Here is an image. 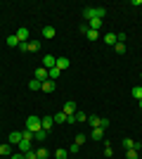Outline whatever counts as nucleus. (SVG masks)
<instances>
[{
  "label": "nucleus",
  "instance_id": "f257e3e1",
  "mask_svg": "<svg viewBox=\"0 0 142 159\" xmlns=\"http://www.w3.org/2000/svg\"><path fill=\"white\" fill-rule=\"evenodd\" d=\"M83 17L85 19H104L107 17V7H83Z\"/></svg>",
  "mask_w": 142,
  "mask_h": 159
},
{
  "label": "nucleus",
  "instance_id": "f03ea898",
  "mask_svg": "<svg viewBox=\"0 0 142 159\" xmlns=\"http://www.w3.org/2000/svg\"><path fill=\"white\" fill-rule=\"evenodd\" d=\"M26 131H31V133H38V131H43V124H41V116H28L26 119Z\"/></svg>",
  "mask_w": 142,
  "mask_h": 159
},
{
  "label": "nucleus",
  "instance_id": "7ed1b4c3",
  "mask_svg": "<svg viewBox=\"0 0 142 159\" xmlns=\"http://www.w3.org/2000/svg\"><path fill=\"white\" fill-rule=\"evenodd\" d=\"M19 50H24V52H41V40H28V43H21Z\"/></svg>",
  "mask_w": 142,
  "mask_h": 159
},
{
  "label": "nucleus",
  "instance_id": "20e7f679",
  "mask_svg": "<svg viewBox=\"0 0 142 159\" xmlns=\"http://www.w3.org/2000/svg\"><path fill=\"white\" fill-rule=\"evenodd\" d=\"M14 36L19 38V43H28V40H31V31H28L26 26H19V29H17V33H14Z\"/></svg>",
  "mask_w": 142,
  "mask_h": 159
},
{
  "label": "nucleus",
  "instance_id": "39448f33",
  "mask_svg": "<svg viewBox=\"0 0 142 159\" xmlns=\"http://www.w3.org/2000/svg\"><path fill=\"white\" fill-rule=\"evenodd\" d=\"M7 143H10V145H19V143H21V131H12V133H10V138H7Z\"/></svg>",
  "mask_w": 142,
  "mask_h": 159
},
{
  "label": "nucleus",
  "instance_id": "423d86ee",
  "mask_svg": "<svg viewBox=\"0 0 142 159\" xmlns=\"http://www.w3.org/2000/svg\"><path fill=\"white\" fill-rule=\"evenodd\" d=\"M33 79H38L41 83H43V81H47V79H50V76H47V69H45V66H38L36 74H33Z\"/></svg>",
  "mask_w": 142,
  "mask_h": 159
},
{
  "label": "nucleus",
  "instance_id": "0eeeda50",
  "mask_svg": "<svg viewBox=\"0 0 142 159\" xmlns=\"http://www.w3.org/2000/svg\"><path fill=\"white\" fill-rule=\"evenodd\" d=\"M57 69H59V71H64V69H69V66H71V60H69V57H57Z\"/></svg>",
  "mask_w": 142,
  "mask_h": 159
},
{
  "label": "nucleus",
  "instance_id": "6e6552de",
  "mask_svg": "<svg viewBox=\"0 0 142 159\" xmlns=\"http://www.w3.org/2000/svg\"><path fill=\"white\" fill-rule=\"evenodd\" d=\"M54 64H57V57H52V55H45V57H43V66H45L47 71H50Z\"/></svg>",
  "mask_w": 142,
  "mask_h": 159
},
{
  "label": "nucleus",
  "instance_id": "1a4fd4ad",
  "mask_svg": "<svg viewBox=\"0 0 142 159\" xmlns=\"http://www.w3.org/2000/svg\"><path fill=\"white\" fill-rule=\"evenodd\" d=\"M41 124H43V131H52V124H54V119H52V114H50V116H43L41 119Z\"/></svg>",
  "mask_w": 142,
  "mask_h": 159
},
{
  "label": "nucleus",
  "instance_id": "9d476101",
  "mask_svg": "<svg viewBox=\"0 0 142 159\" xmlns=\"http://www.w3.org/2000/svg\"><path fill=\"white\" fill-rule=\"evenodd\" d=\"M17 147H19V152H24V154H26L28 150H33V140H21V143H19Z\"/></svg>",
  "mask_w": 142,
  "mask_h": 159
},
{
  "label": "nucleus",
  "instance_id": "9b49d317",
  "mask_svg": "<svg viewBox=\"0 0 142 159\" xmlns=\"http://www.w3.org/2000/svg\"><path fill=\"white\" fill-rule=\"evenodd\" d=\"M62 112L67 114V116H74V114L78 112V109H76V102H67V105H64V109H62Z\"/></svg>",
  "mask_w": 142,
  "mask_h": 159
},
{
  "label": "nucleus",
  "instance_id": "f8f14e48",
  "mask_svg": "<svg viewBox=\"0 0 142 159\" xmlns=\"http://www.w3.org/2000/svg\"><path fill=\"white\" fill-rule=\"evenodd\" d=\"M102 26H104V19H90V24H88L90 31H100Z\"/></svg>",
  "mask_w": 142,
  "mask_h": 159
},
{
  "label": "nucleus",
  "instance_id": "ddd939ff",
  "mask_svg": "<svg viewBox=\"0 0 142 159\" xmlns=\"http://www.w3.org/2000/svg\"><path fill=\"white\" fill-rule=\"evenodd\" d=\"M54 88H57V83H54V81H50V79H47V81H43V88H41V90H43V93H52Z\"/></svg>",
  "mask_w": 142,
  "mask_h": 159
},
{
  "label": "nucleus",
  "instance_id": "4468645a",
  "mask_svg": "<svg viewBox=\"0 0 142 159\" xmlns=\"http://www.w3.org/2000/svg\"><path fill=\"white\" fill-rule=\"evenodd\" d=\"M10 154H12V145H10V143H2V145H0V157H10Z\"/></svg>",
  "mask_w": 142,
  "mask_h": 159
},
{
  "label": "nucleus",
  "instance_id": "2eb2a0df",
  "mask_svg": "<svg viewBox=\"0 0 142 159\" xmlns=\"http://www.w3.org/2000/svg\"><path fill=\"white\" fill-rule=\"evenodd\" d=\"M88 124H90L93 128H100V126H102V116H95V114H90V116H88Z\"/></svg>",
  "mask_w": 142,
  "mask_h": 159
},
{
  "label": "nucleus",
  "instance_id": "dca6fc26",
  "mask_svg": "<svg viewBox=\"0 0 142 159\" xmlns=\"http://www.w3.org/2000/svg\"><path fill=\"white\" fill-rule=\"evenodd\" d=\"M90 138L93 140H102L104 138V128H93V131H90Z\"/></svg>",
  "mask_w": 142,
  "mask_h": 159
},
{
  "label": "nucleus",
  "instance_id": "f3484780",
  "mask_svg": "<svg viewBox=\"0 0 142 159\" xmlns=\"http://www.w3.org/2000/svg\"><path fill=\"white\" fill-rule=\"evenodd\" d=\"M54 33H57V31H54V26H43V38L50 40V38H54Z\"/></svg>",
  "mask_w": 142,
  "mask_h": 159
},
{
  "label": "nucleus",
  "instance_id": "a211bd4d",
  "mask_svg": "<svg viewBox=\"0 0 142 159\" xmlns=\"http://www.w3.org/2000/svg\"><path fill=\"white\" fill-rule=\"evenodd\" d=\"M41 88H43V83L38 79H31V81H28V90H33V93H36V90H41Z\"/></svg>",
  "mask_w": 142,
  "mask_h": 159
},
{
  "label": "nucleus",
  "instance_id": "6ab92c4d",
  "mask_svg": "<svg viewBox=\"0 0 142 159\" xmlns=\"http://www.w3.org/2000/svg\"><path fill=\"white\" fill-rule=\"evenodd\" d=\"M54 159H69V150H64V147L54 150Z\"/></svg>",
  "mask_w": 142,
  "mask_h": 159
},
{
  "label": "nucleus",
  "instance_id": "aec40b11",
  "mask_svg": "<svg viewBox=\"0 0 142 159\" xmlns=\"http://www.w3.org/2000/svg\"><path fill=\"white\" fill-rule=\"evenodd\" d=\"M52 119H54V124H67V114L57 112V114H52Z\"/></svg>",
  "mask_w": 142,
  "mask_h": 159
},
{
  "label": "nucleus",
  "instance_id": "412c9836",
  "mask_svg": "<svg viewBox=\"0 0 142 159\" xmlns=\"http://www.w3.org/2000/svg\"><path fill=\"white\" fill-rule=\"evenodd\" d=\"M7 45H10V48H19L21 43H19V38H17V36L12 33V36H7Z\"/></svg>",
  "mask_w": 142,
  "mask_h": 159
},
{
  "label": "nucleus",
  "instance_id": "4be33fe9",
  "mask_svg": "<svg viewBox=\"0 0 142 159\" xmlns=\"http://www.w3.org/2000/svg\"><path fill=\"white\" fill-rule=\"evenodd\" d=\"M47 76H50V81H57L62 76V71L59 69H57V66H52V69H50V71H47Z\"/></svg>",
  "mask_w": 142,
  "mask_h": 159
},
{
  "label": "nucleus",
  "instance_id": "5701e85b",
  "mask_svg": "<svg viewBox=\"0 0 142 159\" xmlns=\"http://www.w3.org/2000/svg\"><path fill=\"white\" fill-rule=\"evenodd\" d=\"M121 143H123V147H126V150H135V140H133V138H123Z\"/></svg>",
  "mask_w": 142,
  "mask_h": 159
},
{
  "label": "nucleus",
  "instance_id": "b1692460",
  "mask_svg": "<svg viewBox=\"0 0 142 159\" xmlns=\"http://www.w3.org/2000/svg\"><path fill=\"white\" fill-rule=\"evenodd\" d=\"M130 95L135 100H142V86H133V90H130Z\"/></svg>",
  "mask_w": 142,
  "mask_h": 159
},
{
  "label": "nucleus",
  "instance_id": "393cba45",
  "mask_svg": "<svg viewBox=\"0 0 142 159\" xmlns=\"http://www.w3.org/2000/svg\"><path fill=\"white\" fill-rule=\"evenodd\" d=\"M126 159H140V150H126Z\"/></svg>",
  "mask_w": 142,
  "mask_h": 159
},
{
  "label": "nucleus",
  "instance_id": "a878e982",
  "mask_svg": "<svg viewBox=\"0 0 142 159\" xmlns=\"http://www.w3.org/2000/svg\"><path fill=\"white\" fill-rule=\"evenodd\" d=\"M104 43H107V45H116V33H107V36H104Z\"/></svg>",
  "mask_w": 142,
  "mask_h": 159
},
{
  "label": "nucleus",
  "instance_id": "bb28decb",
  "mask_svg": "<svg viewBox=\"0 0 142 159\" xmlns=\"http://www.w3.org/2000/svg\"><path fill=\"white\" fill-rule=\"evenodd\" d=\"M47 135H50V133H47V131H38V133H33V138L38 140V143H43V140H45Z\"/></svg>",
  "mask_w": 142,
  "mask_h": 159
},
{
  "label": "nucleus",
  "instance_id": "cd10ccee",
  "mask_svg": "<svg viewBox=\"0 0 142 159\" xmlns=\"http://www.w3.org/2000/svg\"><path fill=\"white\" fill-rule=\"evenodd\" d=\"M36 154H38V159H47V157H50V152H47L45 147H38V150H36Z\"/></svg>",
  "mask_w": 142,
  "mask_h": 159
},
{
  "label": "nucleus",
  "instance_id": "c85d7f7f",
  "mask_svg": "<svg viewBox=\"0 0 142 159\" xmlns=\"http://www.w3.org/2000/svg\"><path fill=\"white\" fill-rule=\"evenodd\" d=\"M85 140H88V135H85V133H78V135L74 138V143H76V145H83Z\"/></svg>",
  "mask_w": 142,
  "mask_h": 159
},
{
  "label": "nucleus",
  "instance_id": "c756f323",
  "mask_svg": "<svg viewBox=\"0 0 142 159\" xmlns=\"http://www.w3.org/2000/svg\"><path fill=\"white\" fill-rule=\"evenodd\" d=\"M114 154V147L109 145V140H104V157H111Z\"/></svg>",
  "mask_w": 142,
  "mask_h": 159
},
{
  "label": "nucleus",
  "instance_id": "7c9ffc66",
  "mask_svg": "<svg viewBox=\"0 0 142 159\" xmlns=\"http://www.w3.org/2000/svg\"><path fill=\"white\" fill-rule=\"evenodd\" d=\"M83 121H88V114H83V112H76V124H83Z\"/></svg>",
  "mask_w": 142,
  "mask_h": 159
},
{
  "label": "nucleus",
  "instance_id": "2f4dec72",
  "mask_svg": "<svg viewBox=\"0 0 142 159\" xmlns=\"http://www.w3.org/2000/svg\"><path fill=\"white\" fill-rule=\"evenodd\" d=\"M21 140H36V138H33V133H31V131L24 128V131H21Z\"/></svg>",
  "mask_w": 142,
  "mask_h": 159
},
{
  "label": "nucleus",
  "instance_id": "473e14b6",
  "mask_svg": "<svg viewBox=\"0 0 142 159\" xmlns=\"http://www.w3.org/2000/svg\"><path fill=\"white\" fill-rule=\"evenodd\" d=\"M85 36H88V40H97V38H100V31H90V29H88Z\"/></svg>",
  "mask_w": 142,
  "mask_h": 159
},
{
  "label": "nucleus",
  "instance_id": "72a5a7b5",
  "mask_svg": "<svg viewBox=\"0 0 142 159\" xmlns=\"http://www.w3.org/2000/svg\"><path fill=\"white\" fill-rule=\"evenodd\" d=\"M81 150V145H76V143H71V147H69V157H74L76 152Z\"/></svg>",
  "mask_w": 142,
  "mask_h": 159
},
{
  "label": "nucleus",
  "instance_id": "f704fd0d",
  "mask_svg": "<svg viewBox=\"0 0 142 159\" xmlns=\"http://www.w3.org/2000/svg\"><path fill=\"white\" fill-rule=\"evenodd\" d=\"M114 50H116L118 55H123V52H126V43H116V45H114Z\"/></svg>",
  "mask_w": 142,
  "mask_h": 159
},
{
  "label": "nucleus",
  "instance_id": "c9c22d12",
  "mask_svg": "<svg viewBox=\"0 0 142 159\" xmlns=\"http://www.w3.org/2000/svg\"><path fill=\"white\" fill-rule=\"evenodd\" d=\"M7 159H26V157H24V152H12Z\"/></svg>",
  "mask_w": 142,
  "mask_h": 159
},
{
  "label": "nucleus",
  "instance_id": "e433bc0d",
  "mask_svg": "<svg viewBox=\"0 0 142 159\" xmlns=\"http://www.w3.org/2000/svg\"><path fill=\"white\" fill-rule=\"evenodd\" d=\"M24 157H26V159H38V154H36V150H28Z\"/></svg>",
  "mask_w": 142,
  "mask_h": 159
},
{
  "label": "nucleus",
  "instance_id": "4c0bfd02",
  "mask_svg": "<svg viewBox=\"0 0 142 159\" xmlns=\"http://www.w3.org/2000/svg\"><path fill=\"white\" fill-rule=\"evenodd\" d=\"M137 105H140V109H142V100H137Z\"/></svg>",
  "mask_w": 142,
  "mask_h": 159
},
{
  "label": "nucleus",
  "instance_id": "58836bf2",
  "mask_svg": "<svg viewBox=\"0 0 142 159\" xmlns=\"http://www.w3.org/2000/svg\"><path fill=\"white\" fill-rule=\"evenodd\" d=\"M69 159H74V157H69Z\"/></svg>",
  "mask_w": 142,
  "mask_h": 159
},
{
  "label": "nucleus",
  "instance_id": "ea45409f",
  "mask_svg": "<svg viewBox=\"0 0 142 159\" xmlns=\"http://www.w3.org/2000/svg\"><path fill=\"white\" fill-rule=\"evenodd\" d=\"M140 79H142V74H140Z\"/></svg>",
  "mask_w": 142,
  "mask_h": 159
},
{
  "label": "nucleus",
  "instance_id": "a19ab883",
  "mask_svg": "<svg viewBox=\"0 0 142 159\" xmlns=\"http://www.w3.org/2000/svg\"><path fill=\"white\" fill-rule=\"evenodd\" d=\"M0 159H2V157H0Z\"/></svg>",
  "mask_w": 142,
  "mask_h": 159
},
{
  "label": "nucleus",
  "instance_id": "79ce46f5",
  "mask_svg": "<svg viewBox=\"0 0 142 159\" xmlns=\"http://www.w3.org/2000/svg\"><path fill=\"white\" fill-rule=\"evenodd\" d=\"M2 159H5V157H2Z\"/></svg>",
  "mask_w": 142,
  "mask_h": 159
}]
</instances>
